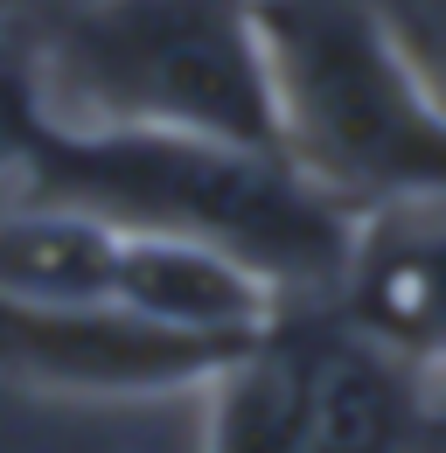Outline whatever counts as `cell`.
<instances>
[{"instance_id": "cell-1", "label": "cell", "mask_w": 446, "mask_h": 453, "mask_svg": "<svg viewBox=\"0 0 446 453\" xmlns=\"http://www.w3.org/2000/svg\"><path fill=\"white\" fill-rule=\"evenodd\" d=\"M21 181L84 203L119 230H174L237 251L286 300H328L356 237V210L321 196L279 147L154 133V126H56L28 119Z\"/></svg>"}, {"instance_id": "cell-2", "label": "cell", "mask_w": 446, "mask_h": 453, "mask_svg": "<svg viewBox=\"0 0 446 453\" xmlns=\"http://www.w3.org/2000/svg\"><path fill=\"white\" fill-rule=\"evenodd\" d=\"M279 154L342 210L446 203V98L377 0H251Z\"/></svg>"}, {"instance_id": "cell-3", "label": "cell", "mask_w": 446, "mask_h": 453, "mask_svg": "<svg viewBox=\"0 0 446 453\" xmlns=\"http://www.w3.org/2000/svg\"><path fill=\"white\" fill-rule=\"evenodd\" d=\"M35 112L56 126H154L279 147L251 0H77L28 57Z\"/></svg>"}, {"instance_id": "cell-4", "label": "cell", "mask_w": 446, "mask_h": 453, "mask_svg": "<svg viewBox=\"0 0 446 453\" xmlns=\"http://www.w3.org/2000/svg\"><path fill=\"white\" fill-rule=\"evenodd\" d=\"M251 342L188 335V328L147 321L119 300H77V307H14V300H0V370L35 384V391H77V397L203 391Z\"/></svg>"}, {"instance_id": "cell-5", "label": "cell", "mask_w": 446, "mask_h": 453, "mask_svg": "<svg viewBox=\"0 0 446 453\" xmlns=\"http://www.w3.org/2000/svg\"><path fill=\"white\" fill-rule=\"evenodd\" d=\"M300 363H307V453H433L440 384L390 356L384 342L356 335L328 300L300 314Z\"/></svg>"}, {"instance_id": "cell-6", "label": "cell", "mask_w": 446, "mask_h": 453, "mask_svg": "<svg viewBox=\"0 0 446 453\" xmlns=\"http://www.w3.org/2000/svg\"><path fill=\"white\" fill-rule=\"evenodd\" d=\"M328 307L446 384V203H397L356 217Z\"/></svg>"}, {"instance_id": "cell-7", "label": "cell", "mask_w": 446, "mask_h": 453, "mask_svg": "<svg viewBox=\"0 0 446 453\" xmlns=\"http://www.w3.org/2000/svg\"><path fill=\"white\" fill-rule=\"evenodd\" d=\"M112 300L133 307V314H147V321L188 328V335H230V342L265 335L279 314L293 307L237 251L203 244V237H174V230H119Z\"/></svg>"}, {"instance_id": "cell-8", "label": "cell", "mask_w": 446, "mask_h": 453, "mask_svg": "<svg viewBox=\"0 0 446 453\" xmlns=\"http://www.w3.org/2000/svg\"><path fill=\"white\" fill-rule=\"evenodd\" d=\"M119 224L63 196H21L0 210V300L14 307H77L112 300Z\"/></svg>"}, {"instance_id": "cell-9", "label": "cell", "mask_w": 446, "mask_h": 453, "mask_svg": "<svg viewBox=\"0 0 446 453\" xmlns=\"http://www.w3.org/2000/svg\"><path fill=\"white\" fill-rule=\"evenodd\" d=\"M203 391H210L203 453H307V363L293 307L244 356H230Z\"/></svg>"}, {"instance_id": "cell-10", "label": "cell", "mask_w": 446, "mask_h": 453, "mask_svg": "<svg viewBox=\"0 0 446 453\" xmlns=\"http://www.w3.org/2000/svg\"><path fill=\"white\" fill-rule=\"evenodd\" d=\"M446 391V384H440ZM433 453H446V397H440V426H433Z\"/></svg>"}, {"instance_id": "cell-11", "label": "cell", "mask_w": 446, "mask_h": 453, "mask_svg": "<svg viewBox=\"0 0 446 453\" xmlns=\"http://www.w3.org/2000/svg\"><path fill=\"white\" fill-rule=\"evenodd\" d=\"M50 7H77V0H50Z\"/></svg>"}]
</instances>
